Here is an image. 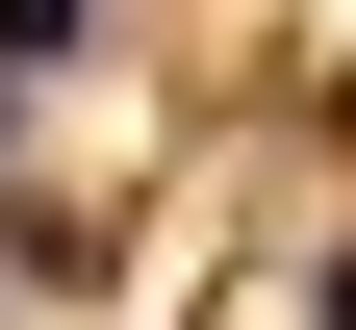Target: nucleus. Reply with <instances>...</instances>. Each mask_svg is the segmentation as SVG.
Segmentation results:
<instances>
[{
  "instance_id": "f257e3e1",
  "label": "nucleus",
  "mask_w": 356,
  "mask_h": 330,
  "mask_svg": "<svg viewBox=\"0 0 356 330\" xmlns=\"http://www.w3.org/2000/svg\"><path fill=\"white\" fill-rule=\"evenodd\" d=\"M76 26H102V0H0V76H26V51H76Z\"/></svg>"
},
{
  "instance_id": "f03ea898",
  "label": "nucleus",
  "mask_w": 356,
  "mask_h": 330,
  "mask_svg": "<svg viewBox=\"0 0 356 330\" xmlns=\"http://www.w3.org/2000/svg\"><path fill=\"white\" fill-rule=\"evenodd\" d=\"M0 127H26V76H0Z\"/></svg>"
}]
</instances>
